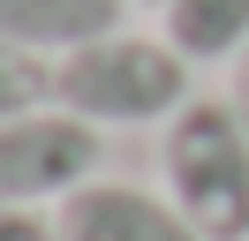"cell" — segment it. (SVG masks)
<instances>
[{
  "label": "cell",
  "instance_id": "obj_1",
  "mask_svg": "<svg viewBox=\"0 0 249 241\" xmlns=\"http://www.w3.org/2000/svg\"><path fill=\"white\" fill-rule=\"evenodd\" d=\"M196 98L189 90V60L174 38H143V30H106V38L76 45L53 60V105L83 113L91 128H143V120H174Z\"/></svg>",
  "mask_w": 249,
  "mask_h": 241
},
{
  "label": "cell",
  "instance_id": "obj_2",
  "mask_svg": "<svg viewBox=\"0 0 249 241\" xmlns=\"http://www.w3.org/2000/svg\"><path fill=\"white\" fill-rule=\"evenodd\" d=\"M166 196L204 241H249V120L234 98H189L166 120Z\"/></svg>",
  "mask_w": 249,
  "mask_h": 241
},
{
  "label": "cell",
  "instance_id": "obj_3",
  "mask_svg": "<svg viewBox=\"0 0 249 241\" xmlns=\"http://www.w3.org/2000/svg\"><path fill=\"white\" fill-rule=\"evenodd\" d=\"M98 158H106V136L68 105H31L0 120V211L68 204L83 181H98Z\"/></svg>",
  "mask_w": 249,
  "mask_h": 241
},
{
  "label": "cell",
  "instance_id": "obj_4",
  "mask_svg": "<svg viewBox=\"0 0 249 241\" xmlns=\"http://www.w3.org/2000/svg\"><path fill=\"white\" fill-rule=\"evenodd\" d=\"M53 226H61V241H204L174 211V196H151L136 181H83L53 211Z\"/></svg>",
  "mask_w": 249,
  "mask_h": 241
},
{
  "label": "cell",
  "instance_id": "obj_5",
  "mask_svg": "<svg viewBox=\"0 0 249 241\" xmlns=\"http://www.w3.org/2000/svg\"><path fill=\"white\" fill-rule=\"evenodd\" d=\"M128 0H0V38L23 45V53H76V45L106 38V30H121Z\"/></svg>",
  "mask_w": 249,
  "mask_h": 241
},
{
  "label": "cell",
  "instance_id": "obj_6",
  "mask_svg": "<svg viewBox=\"0 0 249 241\" xmlns=\"http://www.w3.org/2000/svg\"><path fill=\"white\" fill-rule=\"evenodd\" d=\"M159 15H166L159 38H174V53H181L189 68L234 60L249 45V0H166Z\"/></svg>",
  "mask_w": 249,
  "mask_h": 241
},
{
  "label": "cell",
  "instance_id": "obj_7",
  "mask_svg": "<svg viewBox=\"0 0 249 241\" xmlns=\"http://www.w3.org/2000/svg\"><path fill=\"white\" fill-rule=\"evenodd\" d=\"M31 105H53V60L0 38V120L31 113Z\"/></svg>",
  "mask_w": 249,
  "mask_h": 241
},
{
  "label": "cell",
  "instance_id": "obj_8",
  "mask_svg": "<svg viewBox=\"0 0 249 241\" xmlns=\"http://www.w3.org/2000/svg\"><path fill=\"white\" fill-rule=\"evenodd\" d=\"M0 241H61V226L38 211H0Z\"/></svg>",
  "mask_w": 249,
  "mask_h": 241
},
{
  "label": "cell",
  "instance_id": "obj_9",
  "mask_svg": "<svg viewBox=\"0 0 249 241\" xmlns=\"http://www.w3.org/2000/svg\"><path fill=\"white\" fill-rule=\"evenodd\" d=\"M227 98H234V113L249 120V45H242V53H234V90H227Z\"/></svg>",
  "mask_w": 249,
  "mask_h": 241
},
{
  "label": "cell",
  "instance_id": "obj_10",
  "mask_svg": "<svg viewBox=\"0 0 249 241\" xmlns=\"http://www.w3.org/2000/svg\"><path fill=\"white\" fill-rule=\"evenodd\" d=\"M128 8H166V0H128Z\"/></svg>",
  "mask_w": 249,
  "mask_h": 241
}]
</instances>
